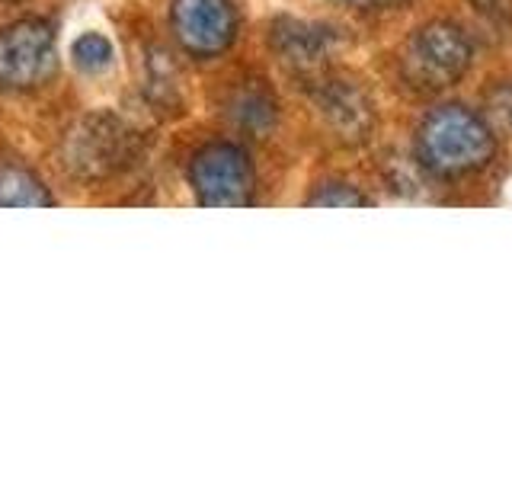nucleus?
<instances>
[{"mask_svg":"<svg viewBox=\"0 0 512 480\" xmlns=\"http://www.w3.org/2000/svg\"><path fill=\"white\" fill-rule=\"evenodd\" d=\"M416 167L439 180L474 176L496 154V135L477 109L464 103H442L429 109L413 138Z\"/></svg>","mask_w":512,"mask_h":480,"instance_id":"f257e3e1","label":"nucleus"},{"mask_svg":"<svg viewBox=\"0 0 512 480\" xmlns=\"http://www.w3.org/2000/svg\"><path fill=\"white\" fill-rule=\"evenodd\" d=\"M138 135L112 112H90L77 119L61 141V167L80 183H100L132 167Z\"/></svg>","mask_w":512,"mask_h":480,"instance_id":"f03ea898","label":"nucleus"},{"mask_svg":"<svg viewBox=\"0 0 512 480\" xmlns=\"http://www.w3.org/2000/svg\"><path fill=\"white\" fill-rule=\"evenodd\" d=\"M404 77L410 87L423 93H439L455 87L474 64V42L468 29L452 20H432L407 39L404 48Z\"/></svg>","mask_w":512,"mask_h":480,"instance_id":"7ed1b4c3","label":"nucleus"},{"mask_svg":"<svg viewBox=\"0 0 512 480\" xmlns=\"http://www.w3.org/2000/svg\"><path fill=\"white\" fill-rule=\"evenodd\" d=\"M58 42L45 20H16L0 29V90L26 93L55 74Z\"/></svg>","mask_w":512,"mask_h":480,"instance_id":"20e7f679","label":"nucleus"},{"mask_svg":"<svg viewBox=\"0 0 512 480\" xmlns=\"http://www.w3.org/2000/svg\"><path fill=\"white\" fill-rule=\"evenodd\" d=\"M189 186L208 208H240L253 202L256 173L250 154L231 141H215L192 157Z\"/></svg>","mask_w":512,"mask_h":480,"instance_id":"39448f33","label":"nucleus"},{"mask_svg":"<svg viewBox=\"0 0 512 480\" xmlns=\"http://www.w3.org/2000/svg\"><path fill=\"white\" fill-rule=\"evenodd\" d=\"M170 29L186 55L208 61L237 42L240 16L234 0H173Z\"/></svg>","mask_w":512,"mask_h":480,"instance_id":"423d86ee","label":"nucleus"},{"mask_svg":"<svg viewBox=\"0 0 512 480\" xmlns=\"http://www.w3.org/2000/svg\"><path fill=\"white\" fill-rule=\"evenodd\" d=\"M317 112L343 141H365L375 125V106L352 80H324L317 90Z\"/></svg>","mask_w":512,"mask_h":480,"instance_id":"0eeeda50","label":"nucleus"},{"mask_svg":"<svg viewBox=\"0 0 512 480\" xmlns=\"http://www.w3.org/2000/svg\"><path fill=\"white\" fill-rule=\"evenodd\" d=\"M269 42L276 48V55L295 71H311L320 68L336 45V36L330 26L308 23V20H292V16H282V20L272 23L269 29Z\"/></svg>","mask_w":512,"mask_h":480,"instance_id":"6e6552de","label":"nucleus"},{"mask_svg":"<svg viewBox=\"0 0 512 480\" xmlns=\"http://www.w3.org/2000/svg\"><path fill=\"white\" fill-rule=\"evenodd\" d=\"M42 205H55V199L36 173L20 164L0 167V208H42Z\"/></svg>","mask_w":512,"mask_h":480,"instance_id":"1a4fd4ad","label":"nucleus"},{"mask_svg":"<svg viewBox=\"0 0 512 480\" xmlns=\"http://www.w3.org/2000/svg\"><path fill=\"white\" fill-rule=\"evenodd\" d=\"M234 122L244 128V132L263 135L276 125V100H269V93L263 90H240L231 103Z\"/></svg>","mask_w":512,"mask_h":480,"instance_id":"9d476101","label":"nucleus"},{"mask_svg":"<svg viewBox=\"0 0 512 480\" xmlns=\"http://www.w3.org/2000/svg\"><path fill=\"white\" fill-rule=\"evenodd\" d=\"M71 61L84 74H103L112 68V61H116V48H112V42L103 32H84V36H77L71 45Z\"/></svg>","mask_w":512,"mask_h":480,"instance_id":"9b49d317","label":"nucleus"},{"mask_svg":"<svg viewBox=\"0 0 512 480\" xmlns=\"http://www.w3.org/2000/svg\"><path fill=\"white\" fill-rule=\"evenodd\" d=\"M308 205H317V208H365V205H372V196H365L356 183L327 180L311 192Z\"/></svg>","mask_w":512,"mask_h":480,"instance_id":"f8f14e48","label":"nucleus"},{"mask_svg":"<svg viewBox=\"0 0 512 480\" xmlns=\"http://www.w3.org/2000/svg\"><path fill=\"white\" fill-rule=\"evenodd\" d=\"M349 4L359 10H391V7L407 4V0H349Z\"/></svg>","mask_w":512,"mask_h":480,"instance_id":"ddd939ff","label":"nucleus"},{"mask_svg":"<svg viewBox=\"0 0 512 480\" xmlns=\"http://www.w3.org/2000/svg\"><path fill=\"white\" fill-rule=\"evenodd\" d=\"M10 4H13V0H10Z\"/></svg>","mask_w":512,"mask_h":480,"instance_id":"4468645a","label":"nucleus"}]
</instances>
